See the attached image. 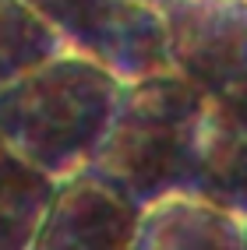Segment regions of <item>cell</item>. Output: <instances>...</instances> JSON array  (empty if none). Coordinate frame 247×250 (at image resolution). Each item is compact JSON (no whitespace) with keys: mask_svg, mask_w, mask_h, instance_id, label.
<instances>
[{"mask_svg":"<svg viewBox=\"0 0 247 250\" xmlns=\"http://www.w3.org/2000/svg\"><path fill=\"white\" fill-rule=\"evenodd\" d=\"M57 180L0 141V250H32Z\"/></svg>","mask_w":247,"mask_h":250,"instance_id":"obj_8","label":"cell"},{"mask_svg":"<svg viewBox=\"0 0 247 250\" xmlns=\"http://www.w3.org/2000/svg\"><path fill=\"white\" fill-rule=\"evenodd\" d=\"M170 67L205 95L247 92V0H166Z\"/></svg>","mask_w":247,"mask_h":250,"instance_id":"obj_4","label":"cell"},{"mask_svg":"<svg viewBox=\"0 0 247 250\" xmlns=\"http://www.w3.org/2000/svg\"><path fill=\"white\" fill-rule=\"evenodd\" d=\"M53 25L64 49L95 60L120 81L170 67L162 11L141 0H28Z\"/></svg>","mask_w":247,"mask_h":250,"instance_id":"obj_3","label":"cell"},{"mask_svg":"<svg viewBox=\"0 0 247 250\" xmlns=\"http://www.w3.org/2000/svg\"><path fill=\"white\" fill-rule=\"evenodd\" d=\"M120 78L57 53L0 88V141L53 180L92 166L120 99Z\"/></svg>","mask_w":247,"mask_h":250,"instance_id":"obj_1","label":"cell"},{"mask_svg":"<svg viewBox=\"0 0 247 250\" xmlns=\"http://www.w3.org/2000/svg\"><path fill=\"white\" fill-rule=\"evenodd\" d=\"M131 250H247V219L184 190L148 201Z\"/></svg>","mask_w":247,"mask_h":250,"instance_id":"obj_7","label":"cell"},{"mask_svg":"<svg viewBox=\"0 0 247 250\" xmlns=\"http://www.w3.org/2000/svg\"><path fill=\"white\" fill-rule=\"evenodd\" d=\"M194 194L247 219V92L205 95Z\"/></svg>","mask_w":247,"mask_h":250,"instance_id":"obj_6","label":"cell"},{"mask_svg":"<svg viewBox=\"0 0 247 250\" xmlns=\"http://www.w3.org/2000/svg\"><path fill=\"white\" fill-rule=\"evenodd\" d=\"M205 92L177 71L124 81L92 169L145 208L156 197L194 190Z\"/></svg>","mask_w":247,"mask_h":250,"instance_id":"obj_2","label":"cell"},{"mask_svg":"<svg viewBox=\"0 0 247 250\" xmlns=\"http://www.w3.org/2000/svg\"><path fill=\"white\" fill-rule=\"evenodd\" d=\"M138 215L141 208L117 183L85 166L57 180L32 250H131Z\"/></svg>","mask_w":247,"mask_h":250,"instance_id":"obj_5","label":"cell"},{"mask_svg":"<svg viewBox=\"0 0 247 250\" xmlns=\"http://www.w3.org/2000/svg\"><path fill=\"white\" fill-rule=\"evenodd\" d=\"M141 4H152V7H162L166 0H141Z\"/></svg>","mask_w":247,"mask_h":250,"instance_id":"obj_10","label":"cell"},{"mask_svg":"<svg viewBox=\"0 0 247 250\" xmlns=\"http://www.w3.org/2000/svg\"><path fill=\"white\" fill-rule=\"evenodd\" d=\"M57 53L60 36L28 0H0V88Z\"/></svg>","mask_w":247,"mask_h":250,"instance_id":"obj_9","label":"cell"}]
</instances>
